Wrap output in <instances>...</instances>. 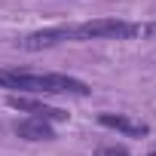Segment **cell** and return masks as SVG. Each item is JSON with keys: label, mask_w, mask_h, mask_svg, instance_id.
I'll use <instances>...</instances> for the list:
<instances>
[{"label": "cell", "mask_w": 156, "mask_h": 156, "mask_svg": "<svg viewBox=\"0 0 156 156\" xmlns=\"http://www.w3.org/2000/svg\"><path fill=\"white\" fill-rule=\"evenodd\" d=\"M147 156H156V147H153V150H150V153H147Z\"/></svg>", "instance_id": "7"}, {"label": "cell", "mask_w": 156, "mask_h": 156, "mask_svg": "<svg viewBox=\"0 0 156 156\" xmlns=\"http://www.w3.org/2000/svg\"><path fill=\"white\" fill-rule=\"evenodd\" d=\"M147 34H156V25H141V22H126V19H95V22H83V25H55V28L34 31L22 40V46L28 52H40V49H52L61 43L135 40V37H147Z\"/></svg>", "instance_id": "1"}, {"label": "cell", "mask_w": 156, "mask_h": 156, "mask_svg": "<svg viewBox=\"0 0 156 156\" xmlns=\"http://www.w3.org/2000/svg\"><path fill=\"white\" fill-rule=\"evenodd\" d=\"M6 104H9L12 110L31 113L34 119H46V122H64V119H67V110L52 107V104H46V101H40V98H34V95H9Z\"/></svg>", "instance_id": "3"}, {"label": "cell", "mask_w": 156, "mask_h": 156, "mask_svg": "<svg viewBox=\"0 0 156 156\" xmlns=\"http://www.w3.org/2000/svg\"><path fill=\"white\" fill-rule=\"evenodd\" d=\"M98 122H101L104 129H113V132L126 135V138H147V135H150V126H147V122L132 119V116H126V113H98Z\"/></svg>", "instance_id": "4"}, {"label": "cell", "mask_w": 156, "mask_h": 156, "mask_svg": "<svg viewBox=\"0 0 156 156\" xmlns=\"http://www.w3.org/2000/svg\"><path fill=\"white\" fill-rule=\"evenodd\" d=\"M95 156H132L126 147H116V144H107V147H98Z\"/></svg>", "instance_id": "6"}, {"label": "cell", "mask_w": 156, "mask_h": 156, "mask_svg": "<svg viewBox=\"0 0 156 156\" xmlns=\"http://www.w3.org/2000/svg\"><path fill=\"white\" fill-rule=\"evenodd\" d=\"M0 86L9 92H28V95H89L92 86L67 73H34L19 67H0Z\"/></svg>", "instance_id": "2"}, {"label": "cell", "mask_w": 156, "mask_h": 156, "mask_svg": "<svg viewBox=\"0 0 156 156\" xmlns=\"http://www.w3.org/2000/svg\"><path fill=\"white\" fill-rule=\"evenodd\" d=\"M12 132H16L19 138H25V141H55V129H52V122H46V119H34V116L16 122Z\"/></svg>", "instance_id": "5"}]
</instances>
